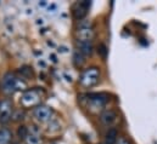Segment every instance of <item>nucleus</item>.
Returning a JSON list of instances; mask_svg holds the SVG:
<instances>
[{"instance_id":"nucleus-1","label":"nucleus","mask_w":157,"mask_h":144,"mask_svg":"<svg viewBox=\"0 0 157 144\" xmlns=\"http://www.w3.org/2000/svg\"><path fill=\"white\" fill-rule=\"evenodd\" d=\"M22 87H26V82L22 81L21 79H18L13 73L9 72L4 75L1 88H2V91H4L6 95L11 96V95H13L16 91L22 90Z\"/></svg>"},{"instance_id":"nucleus-2","label":"nucleus","mask_w":157,"mask_h":144,"mask_svg":"<svg viewBox=\"0 0 157 144\" xmlns=\"http://www.w3.org/2000/svg\"><path fill=\"white\" fill-rule=\"evenodd\" d=\"M100 79V70L96 67H90L88 69H85L82 73L80 77H79V82L83 87H93L99 82Z\"/></svg>"},{"instance_id":"nucleus-3","label":"nucleus","mask_w":157,"mask_h":144,"mask_svg":"<svg viewBox=\"0 0 157 144\" xmlns=\"http://www.w3.org/2000/svg\"><path fill=\"white\" fill-rule=\"evenodd\" d=\"M40 91L38 90H27L26 92H23L20 102L22 104V107L25 108H33V107H38L40 106Z\"/></svg>"},{"instance_id":"nucleus-4","label":"nucleus","mask_w":157,"mask_h":144,"mask_svg":"<svg viewBox=\"0 0 157 144\" xmlns=\"http://www.w3.org/2000/svg\"><path fill=\"white\" fill-rule=\"evenodd\" d=\"M107 103V98L104 95H89L88 96V110L98 114L99 111H102L105 108V104Z\"/></svg>"},{"instance_id":"nucleus-5","label":"nucleus","mask_w":157,"mask_h":144,"mask_svg":"<svg viewBox=\"0 0 157 144\" xmlns=\"http://www.w3.org/2000/svg\"><path fill=\"white\" fill-rule=\"evenodd\" d=\"M95 36V32L91 27V23L89 21H80L77 31V38L78 41H86L91 42V40Z\"/></svg>"},{"instance_id":"nucleus-6","label":"nucleus","mask_w":157,"mask_h":144,"mask_svg":"<svg viewBox=\"0 0 157 144\" xmlns=\"http://www.w3.org/2000/svg\"><path fill=\"white\" fill-rule=\"evenodd\" d=\"M12 115V103L10 99H4L0 102V122L7 124Z\"/></svg>"},{"instance_id":"nucleus-7","label":"nucleus","mask_w":157,"mask_h":144,"mask_svg":"<svg viewBox=\"0 0 157 144\" xmlns=\"http://www.w3.org/2000/svg\"><path fill=\"white\" fill-rule=\"evenodd\" d=\"M33 115L40 122H46V121L51 120L52 109L50 108V107H48V106H38L37 108H34Z\"/></svg>"},{"instance_id":"nucleus-8","label":"nucleus","mask_w":157,"mask_h":144,"mask_svg":"<svg viewBox=\"0 0 157 144\" xmlns=\"http://www.w3.org/2000/svg\"><path fill=\"white\" fill-rule=\"evenodd\" d=\"M117 117H118V115L115 110H112V109H106V110H104V111L101 113V115H100V121H101V124L105 125V126H112V125L117 121Z\"/></svg>"},{"instance_id":"nucleus-9","label":"nucleus","mask_w":157,"mask_h":144,"mask_svg":"<svg viewBox=\"0 0 157 144\" xmlns=\"http://www.w3.org/2000/svg\"><path fill=\"white\" fill-rule=\"evenodd\" d=\"M90 6V1H80L78 4H76V6L73 7V15L77 20H83L88 12V9Z\"/></svg>"},{"instance_id":"nucleus-10","label":"nucleus","mask_w":157,"mask_h":144,"mask_svg":"<svg viewBox=\"0 0 157 144\" xmlns=\"http://www.w3.org/2000/svg\"><path fill=\"white\" fill-rule=\"evenodd\" d=\"M78 51L83 56H91L93 53V44L86 41H77Z\"/></svg>"},{"instance_id":"nucleus-11","label":"nucleus","mask_w":157,"mask_h":144,"mask_svg":"<svg viewBox=\"0 0 157 144\" xmlns=\"http://www.w3.org/2000/svg\"><path fill=\"white\" fill-rule=\"evenodd\" d=\"M12 133L9 128H0V144H11Z\"/></svg>"},{"instance_id":"nucleus-12","label":"nucleus","mask_w":157,"mask_h":144,"mask_svg":"<svg viewBox=\"0 0 157 144\" xmlns=\"http://www.w3.org/2000/svg\"><path fill=\"white\" fill-rule=\"evenodd\" d=\"M118 139V132L116 128H110L105 136V144H116Z\"/></svg>"},{"instance_id":"nucleus-13","label":"nucleus","mask_w":157,"mask_h":144,"mask_svg":"<svg viewBox=\"0 0 157 144\" xmlns=\"http://www.w3.org/2000/svg\"><path fill=\"white\" fill-rule=\"evenodd\" d=\"M26 144H43V139L39 135H34V133H28V136L25 139Z\"/></svg>"},{"instance_id":"nucleus-14","label":"nucleus","mask_w":157,"mask_h":144,"mask_svg":"<svg viewBox=\"0 0 157 144\" xmlns=\"http://www.w3.org/2000/svg\"><path fill=\"white\" fill-rule=\"evenodd\" d=\"M26 114L22 109H17V110H13L12 111V115H11V120L15 121V122H18V121H22L25 119Z\"/></svg>"},{"instance_id":"nucleus-15","label":"nucleus","mask_w":157,"mask_h":144,"mask_svg":"<svg viewBox=\"0 0 157 144\" xmlns=\"http://www.w3.org/2000/svg\"><path fill=\"white\" fill-rule=\"evenodd\" d=\"M84 56L79 52L78 50L77 51H75V53H73V63H75V66L76 67H82L83 66V63H84Z\"/></svg>"},{"instance_id":"nucleus-16","label":"nucleus","mask_w":157,"mask_h":144,"mask_svg":"<svg viewBox=\"0 0 157 144\" xmlns=\"http://www.w3.org/2000/svg\"><path fill=\"white\" fill-rule=\"evenodd\" d=\"M28 133H29V131H28V128L26 127V126H20L18 127V130H17V136L21 138V139H26V137L28 136Z\"/></svg>"},{"instance_id":"nucleus-17","label":"nucleus","mask_w":157,"mask_h":144,"mask_svg":"<svg viewBox=\"0 0 157 144\" xmlns=\"http://www.w3.org/2000/svg\"><path fill=\"white\" fill-rule=\"evenodd\" d=\"M59 130H60V126H59L57 121H51L49 124V128H48L49 132H57Z\"/></svg>"},{"instance_id":"nucleus-18","label":"nucleus","mask_w":157,"mask_h":144,"mask_svg":"<svg viewBox=\"0 0 157 144\" xmlns=\"http://www.w3.org/2000/svg\"><path fill=\"white\" fill-rule=\"evenodd\" d=\"M99 52H100V53H101V56L105 58V57H106V53H107L106 46H105V45H100V46H99Z\"/></svg>"},{"instance_id":"nucleus-19","label":"nucleus","mask_w":157,"mask_h":144,"mask_svg":"<svg viewBox=\"0 0 157 144\" xmlns=\"http://www.w3.org/2000/svg\"><path fill=\"white\" fill-rule=\"evenodd\" d=\"M116 144H132L129 139H127L125 137H118L117 139V143Z\"/></svg>"},{"instance_id":"nucleus-20","label":"nucleus","mask_w":157,"mask_h":144,"mask_svg":"<svg viewBox=\"0 0 157 144\" xmlns=\"http://www.w3.org/2000/svg\"><path fill=\"white\" fill-rule=\"evenodd\" d=\"M45 4H46V2H44V1H43V2H39V5H40V6H44Z\"/></svg>"}]
</instances>
